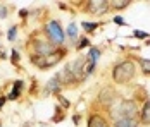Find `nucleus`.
<instances>
[{"mask_svg": "<svg viewBox=\"0 0 150 127\" xmlns=\"http://www.w3.org/2000/svg\"><path fill=\"white\" fill-rule=\"evenodd\" d=\"M140 107H142V103L136 98H121L119 96L105 110V113H107V119H110V122H112L119 117H138Z\"/></svg>", "mask_w": 150, "mask_h": 127, "instance_id": "f257e3e1", "label": "nucleus"}, {"mask_svg": "<svg viewBox=\"0 0 150 127\" xmlns=\"http://www.w3.org/2000/svg\"><path fill=\"white\" fill-rule=\"evenodd\" d=\"M136 77V60L135 58H124L117 62L112 72H110V79L112 83L117 86H129Z\"/></svg>", "mask_w": 150, "mask_h": 127, "instance_id": "f03ea898", "label": "nucleus"}, {"mask_svg": "<svg viewBox=\"0 0 150 127\" xmlns=\"http://www.w3.org/2000/svg\"><path fill=\"white\" fill-rule=\"evenodd\" d=\"M26 48L30 50L28 53H35V55H40V57H50L59 46L52 45L45 38V34L40 31V33H33L30 38L26 40Z\"/></svg>", "mask_w": 150, "mask_h": 127, "instance_id": "7ed1b4c3", "label": "nucleus"}, {"mask_svg": "<svg viewBox=\"0 0 150 127\" xmlns=\"http://www.w3.org/2000/svg\"><path fill=\"white\" fill-rule=\"evenodd\" d=\"M42 33L45 34V38L52 45H55V46H66L67 40H66V33H64V29L60 26L59 19H48V21H45L43 26H42Z\"/></svg>", "mask_w": 150, "mask_h": 127, "instance_id": "20e7f679", "label": "nucleus"}, {"mask_svg": "<svg viewBox=\"0 0 150 127\" xmlns=\"http://www.w3.org/2000/svg\"><path fill=\"white\" fill-rule=\"evenodd\" d=\"M117 98H119L117 89L110 84H105L104 88L98 91V95H97V103H98V108H97V110H98V112H105Z\"/></svg>", "mask_w": 150, "mask_h": 127, "instance_id": "39448f33", "label": "nucleus"}, {"mask_svg": "<svg viewBox=\"0 0 150 127\" xmlns=\"http://www.w3.org/2000/svg\"><path fill=\"white\" fill-rule=\"evenodd\" d=\"M74 5L83 7V9H81L83 12H86V14H90V15H97V17L105 15L109 11H110V9H109V2H107V0H86V2H74Z\"/></svg>", "mask_w": 150, "mask_h": 127, "instance_id": "423d86ee", "label": "nucleus"}, {"mask_svg": "<svg viewBox=\"0 0 150 127\" xmlns=\"http://www.w3.org/2000/svg\"><path fill=\"white\" fill-rule=\"evenodd\" d=\"M62 84H60V79H59V76H57V72H55V76H52L48 81L45 83V86L42 88V98H48V96H57V95H60L62 93Z\"/></svg>", "mask_w": 150, "mask_h": 127, "instance_id": "0eeeda50", "label": "nucleus"}, {"mask_svg": "<svg viewBox=\"0 0 150 127\" xmlns=\"http://www.w3.org/2000/svg\"><path fill=\"white\" fill-rule=\"evenodd\" d=\"M86 127H112L107 115L104 112H98V110H91L86 115Z\"/></svg>", "mask_w": 150, "mask_h": 127, "instance_id": "6e6552de", "label": "nucleus"}, {"mask_svg": "<svg viewBox=\"0 0 150 127\" xmlns=\"http://www.w3.org/2000/svg\"><path fill=\"white\" fill-rule=\"evenodd\" d=\"M100 55H102V52H100V48H98V46H90V48H88V53L85 55V60H86L85 72H86V76H91V74H93V71H95V67H97V62H98Z\"/></svg>", "mask_w": 150, "mask_h": 127, "instance_id": "1a4fd4ad", "label": "nucleus"}, {"mask_svg": "<svg viewBox=\"0 0 150 127\" xmlns=\"http://www.w3.org/2000/svg\"><path fill=\"white\" fill-rule=\"evenodd\" d=\"M24 88H26V83L23 81V79H16L12 86H11V91L5 95L7 96V101H16V100H19L23 96V93H24Z\"/></svg>", "mask_w": 150, "mask_h": 127, "instance_id": "9d476101", "label": "nucleus"}, {"mask_svg": "<svg viewBox=\"0 0 150 127\" xmlns=\"http://www.w3.org/2000/svg\"><path fill=\"white\" fill-rule=\"evenodd\" d=\"M138 120L142 127L150 126V100H145L140 107V113H138Z\"/></svg>", "mask_w": 150, "mask_h": 127, "instance_id": "9b49d317", "label": "nucleus"}, {"mask_svg": "<svg viewBox=\"0 0 150 127\" xmlns=\"http://www.w3.org/2000/svg\"><path fill=\"white\" fill-rule=\"evenodd\" d=\"M112 127H142L138 117H119L110 122Z\"/></svg>", "mask_w": 150, "mask_h": 127, "instance_id": "f8f14e48", "label": "nucleus"}, {"mask_svg": "<svg viewBox=\"0 0 150 127\" xmlns=\"http://www.w3.org/2000/svg\"><path fill=\"white\" fill-rule=\"evenodd\" d=\"M28 60L33 67H36L38 71H48V64H47V58L45 57H40V55H35V53H28Z\"/></svg>", "mask_w": 150, "mask_h": 127, "instance_id": "ddd939ff", "label": "nucleus"}, {"mask_svg": "<svg viewBox=\"0 0 150 127\" xmlns=\"http://www.w3.org/2000/svg\"><path fill=\"white\" fill-rule=\"evenodd\" d=\"M66 40H69V43H76L79 40V33H78L76 22H69V26L66 29Z\"/></svg>", "mask_w": 150, "mask_h": 127, "instance_id": "4468645a", "label": "nucleus"}, {"mask_svg": "<svg viewBox=\"0 0 150 127\" xmlns=\"http://www.w3.org/2000/svg\"><path fill=\"white\" fill-rule=\"evenodd\" d=\"M66 117H67V112H66L62 107L55 105V107H54V115H52V119H50V124H59V122H62Z\"/></svg>", "mask_w": 150, "mask_h": 127, "instance_id": "2eb2a0df", "label": "nucleus"}, {"mask_svg": "<svg viewBox=\"0 0 150 127\" xmlns=\"http://www.w3.org/2000/svg\"><path fill=\"white\" fill-rule=\"evenodd\" d=\"M129 5H131V0H110L109 2V9L110 11H124Z\"/></svg>", "mask_w": 150, "mask_h": 127, "instance_id": "dca6fc26", "label": "nucleus"}, {"mask_svg": "<svg viewBox=\"0 0 150 127\" xmlns=\"http://www.w3.org/2000/svg\"><path fill=\"white\" fill-rule=\"evenodd\" d=\"M135 60L140 67V72L145 77H150V58H135Z\"/></svg>", "mask_w": 150, "mask_h": 127, "instance_id": "f3484780", "label": "nucleus"}, {"mask_svg": "<svg viewBox=\"0 0 150 127\" xmlns=\"http://www.w3.org/2000/svg\"><path fill=\"white\" fill-rule=\"evenodd\" d=\"M104 22H90V21H83L81 22V28H83V31L85 33H88V34H91L93 31H97V29L100 28Z\"/></svg>", "mask_w": 150, "mask_h": 127, "instance_id": "a211bd4d", "label": "nucleus"}, {"mask_svg": "<svg viewBox=\"0 0 150 127\" xmlns=\"http://www.w3.org/2000/svg\"><path fill=\"white\" fill-rule=\"evenodd\" d=\"M11 64L21 71V53H19L17 48H12V50H11Z\"/></svg>", "mask_w": 150, "mask_h": 127, "instance_id": "6ab92c4d", "label": "nucleus"}, {"mask_svg": "<svg viewBox=\"0 0 150 127\" xmlns=\"http://www.w3.org/2000/svg\"><path fill=\"white\" fill-rule=\"evenodd\" d=\"M30 95L31 96H38L42 95V88H38V79L36 77H31V86H30Z\"/></svg>", "mask_w": 150, "mask_h": 127, "instance_id": "aec40b11", "label": "nucleus"}, {"mask_svg": "<svg viewBox=\"0 0 150 127\" xmlns=\"http://www.w3.org/2000/svg\"><path fill=\"white\" fill-rule=\"evenodd\" d=\"M55 98H57V105H59V107H62L66 112L71 108V100H67L66 96H64V95H62V93H60V95H57Z\"/></svg>", "mask_w": 150, "mask_h": 127, "instance_id": "412c9836", "label": "nucleus"}, {"mask_svg": "<svg viewBox=\"0 0 150 127\" xmlns=\"http://www.w3.org/2000/svg\"><path fill=\"white\" fill-rule=\"evenodd\" d=\"M90 38L88 36H79V40L76 41V50H83V48H90Z\"/></svg>", "mask_w": 150, "mask_h": 127, "instance_id": "4be33fe9", "label": "nucleus"}, {"mask_svg": "<svg viewBox=\"0 0 150 127\" xmlns=\"http://www.w3.org/2000/svg\"><path fill=\"white\" fill-rule=\"evenodd\" d=\"M17 31H19V24H14V26L9 28V31H7V40H9V41H16Z\"/></svg>", "mask_w": 150, "mask_h": 127, "instance_id": "5701e85b", "label": "nucleus"}, {"mask_svg": "<svg viewBox=\"0 0 150 127\" xmlns=\"http://www.w3.org/2000/svg\"><path fill=\"white\" fill-rule=\"evenodd\" d=\"M131 36H133V38H136V40H145V41H147L150 34L147 33V31H142V29H135Z\"/></svg>", "mask_w": 150, "mask_h": 127, "instance_id": "b1692460", "label": "nucleus"}, {"mask_svg": "<svg viewBox=\"0 0 150 127\" xmlns=\"http://www.w3.org/2000/svg\"><path fill=\"white\" fill-rule=\"evenodd\" d=\"M112 22H114V24H117V26H128V22H126V21H124V17H121V15L112 17Z\"/></svg>", "mask_w": 150, "mask_h": 127, "instance_id": "393cba45", "label": "nucleus"}, {"mask_svg": "<svg viewBox=\"0 0 150 127\" xmlns=\"http://www.w3.org/2000/svg\"><path fill=\"white\" fill-rule=\"evenodd\" d=\"M7 15H9V9H7V5L2 4V5H0V19H5Z\"/></svg>", "mask_w": 150, "mask_h": 127, "instance_id": "a878e982", "label": "nucleus"}, {"mask_svg": "<svg viewBox=\"0 0 150 127\" xmlns=\"http://www.w3.org/2000/svg\"><path fill=\"white\" fill-rule=\"evenodd\" d=\"M81 119H83V115H81V113H74V115H73V124H74L76 127H79Z\"/></svg>", "mask_w": 150, "mask_h": 127, "instance_id": "bb28decb", "label": "nucleus"}, {"mask_svg": "<svg viewBox=\"0 0 150 127\" xmlns=\"http://www.w3.org/2000/svg\"><path fill=\"white\" fill-rule=\"evenodd\" d=\"M28 15H31V11H30V9H21V11H19V17L26 19Z\"/></svg>", "mask_w": 150, "mask_h": 127, "instance_id": "cd10ccee", "label": "nucleus"}, {"mask_svg": "<svg viewBox=\"0 0 150 127\" xmlns=\"http://www.w3.org/2000/svg\"><path fill=\"white\" fill-rule=\"evenodd\" d=\"M5 103H7V96H5V95H0V110L4 108Z\"/></svg>", "mask_w": 150, "mask_h": 127, "instance_id": "c85d7f7f", "label": "nucleus"}, {"mask_svg": "<svg viewBox=\"0 0 150 127\" xmlns=\"http://www.w3.org/2000/svg\"><path fill=\"white\" fill-rule=\"evenodd\" d=\"M57 5H59L62 11H69V9H67V7H69V4H66V2H57Z\"/></svg>", "mask_w": 150, "mask_h": 127, "instance_id": "c756f323", "label": "nucleus"}, {"mask_svg": "<svg viewBox=\"0 0 150 127\" xmlns=\"http://www.w3.org/2000/svg\"><path fill=\"white\" fill-rule=\"evenodd\" d=\"M0 58H7V55H5V53H4L2 50H0Z\"/></svg>", "mask_w": 150, "mask_h": 127, "instance_id": "7c9ffc66", "label": "nucleus"}, {"mask_svg": "<svg viewBox=\"0 0 150 127\" xmlns=\"http://www.w3.org/2000/svg\"><path fill=\"white\" fill-rule=\"evenodd\" d=\"M38 127H50V124H40Z\"/></svg>", "mask_w": 150, "mask_h": 127, "instance_id": "2f4dec72", "label": "nucleus"}, {"mask_svg": "<svg viewBox=\"0 0 150 127\" xmlns=\"http://www.w3.org/2000/svg\"><path fill=\"white\" fill-rule=\"evenodd\" d=\"M31 126H33V124H24L23 127H31Z\"/></svg>", "mask_w": 150, "mask_h": 127, "instance_id": "473e14b6", "label": "nucleus"}, {"mask_svg": "<svg viewBox=\"0 0 150 127\" xmlns=\"http://www.w3.org/2000/svg\"><path fill=\"white\" fill-rule=\"evenodd\" d=\"M0 127H2V122H0Z\"/></svg>", "mask_w": 150, "mask_h": 127, "instance_id": "72a5a7b5", "label": "nucleus"}]
</instances>
